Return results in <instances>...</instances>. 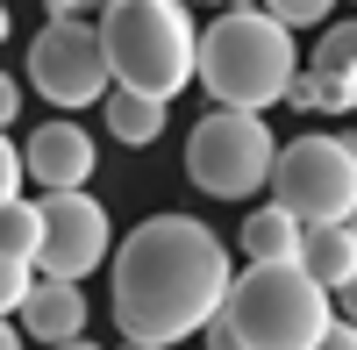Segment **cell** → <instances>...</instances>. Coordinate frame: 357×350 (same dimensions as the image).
Instances as JSON below:
<instances>
[{
    "instance_id": "obj_10",
    "label": "cell",
    "mask_w": 357,
    "mask_h": 350,
    "mask_svg": "<svg viewBox=\"0 0 357 350\" xmlns=\"http://www.w3.org/2000/svg\"><path fill=\"white\" fill-rule=\"evenodd\" d=\"M22 329L36 336V343H79L86 336V294L65 279H36L29 286V300H22Z\"/></svg>"
},
{
    "instance_id": "obj_28",
    "label": "cell",
    "mask_w": 357,
    "mask_h": 350,
    "mask_svg": "<svg viewBox=\"0 0 357 350\" xmlns=\"http://www.w3.org/2000/svg\"><path fill=\"white\" fill-rule=\"evenodd\" d=\"M350 229H357V222H350Z\"/></svg>"
},
{
    "instance_id": "obj_24",
    "label": "cell",
    "mask_w": 357,
    "mask_h": 350,
    "mask_svg": "<svg viewBox=\"0 0 357 350\" xmlns=\"http://www.w3.org/2000/svg\"><path fill=\"white\" fill-rule=\"evenodd\" d=\"M0 350H22V336H15V322H0Z\"/></svg>"
},
{
    "instance_id": "obj_4",
    "label": "cell",
    "mask_w": 357,
    "mask_h": 350,
    "mask_svg": "<svg viewBox=\"0 0 357 350\" xmlns=\"http://www.w3.org/2000/svg\"><path fill=\"white\" fill-rule=\"evenodd\" d=\"M222 322L243 350H314L336 329V300L301 265H243L222 300Z\"/></svg>"
},
{
    "instance_id": "obj_15",
    "label": "cell",
    "mask_w": 357,
    "mask_h": 350,
    "mask_svg": "<svg viewBox=\"0 0 357 350\" xmlns=\"http://www.w3.org/2000/svg\"><path fill=\"white\" fill-rule=\"evenodd\" d=\"M0 250L22 257V265H36V250H43V208H36V200L0 208Z\"/></svg>"
},
{
    "instance_id": "obj_3",
    "label": "cell",
    "mask_w": 357,
    "mask_h": 350,
    "mask_svg": "<svg viewBox=\"0 0 357 350\" xmlns=\"http://www.w3.org/2000/svg\"><path fill=\"white\" fill-rule=\"evenodd\" d=\"M293 79H301L293 36L264 8H229L200 29V86L215 93V107L264 114L272 100L293 93Z\"/></svg>"
},
{
    "instance_id": "obj_26",
    "label": "cell",
    "mask_w": 357,
    "mask_h": 350,
    "mask_svg": "<svg viewBox=\"0 0 357 350\" xmlns=\"http://www.w3.org/2000/svg\"><path fill=\"white\" fill-rule=\"evenodd\" d=\"M57 350H100V343H86V336H79V343H57Z\"/></svg>"
},
{
    "instance_id": "obj_19",
    "label": "cell",
    "mask_w": 357,
    "mask_h": 350,
    "mask_svg": "<svg viewBox=\"0 0 357 350\" xmlns=\"http://www.w3.org/2000/svg\"><path fill=\"white\" fill-rule=\"evenodd\" d=\"M22 179H29V172H22V158H15V143L0 136V208H15V200H22Z\"/></svg>"
},
{
    "instance_id": "obj_17",
    "label": "cell",
    "mask_w": 357,
    "mask_h": 350,
    "mask_svg": "<svg viewBox=\"0 0 357 350\" xmlns=\"http://www.w3.org/2000/svg\"><path fill=\"white\" fill-rule=\"evenodd\" d=\"M29 286H36V279H29V265L0 250V322H8V314H15L22 300H29Z\"/></svg>"
},
{
    "instance_id": "obj_27",
    "label": "cell",
    "mask_w": 357,
    "mask_h": 350,
    "mask_svg": "<svg viewBox=\"0 0 357 350\" xmlns=\"http://www.w3.org/2000/svg\"><path fill=\"white\" fill-rule=\"evenodd\" d=\"M122 350H158V343H122Z\"/></svg>"
},
{
    "instance_id": "obj_16",
    "label": "cell",
    "mask_w": 357,
    "mask_h": 350,
    "mask_svg": "<svg viewBox=\"0 0 357 350\" xmlns=\"http://www.w3.org/2000/svg\"><path fill=\"white\" fill-rule=\"evenodd\" d=\"M286 100H293V107H314V114H350V100H343V93H336V86L321 79L314 65H307L301 79H293V93H286Z\"/></svg>"
},
{
    "instance_id": "obj_1",
    "label": "cell",
    "mask_w": 357,
    "mask_h": 350,
    "mask_svg": "<svg viewBox=\"0 0 357 350\" xmlns=\"http://www.w3.org/2000/svg\"><path fill=\"white\" fill-rule=\"evenodd\" d=\"M236 286L229 243L193 215H151L129 229L114 250V322L122 343H158L172 350L178 336H207Z\"/></svg>"
},
{
    "instance_id": "obj_20",
    "label": "cell",
    "mask_w": 357,
    "mask_h": 350,
    "mask_svg": "<svg viewBox=\"0 0 357 350\" xmlns=\"http://www.w3.org/2000/svg\"><path fill=\"white\" fill-rule=\"evenodd\" d=\"M15 114H22V86H15L8 72H0V136L15 129Z\"/></svg>"
},
{
    "instance_id": "obj_5",
    "label": "cell",
    "mask_w": 357,
    "mask_h": 350,
    "mask_svg": "<svg viewBox=\"0 0 357 350\" xmlns=\"http://www.w3.org/2000/svg\"><path fill=\"white\" fill-rule=\"evenodd\" d=\"M272 208H286L301 229L357 222V151L343 136H293V143H279Z\"/></svg>"
},
{
    "instance_id": "obj_9",
    "label": "cell",
    "mask_w": 357,
    "mask_h": 350,
    "mask_svg": "<svg viewBox=\"0 0 357 350\" xmlns=\"http://www.w3.org/2000/svg\"><path fill=\"white\" fill-rule=\"evenodd\" d=\"M93 165H100V151H93V136H86L79 122H43L36 136H29V151H22V172L43 193H86Z\"/></svg>"
},
{
    "instance_id": "obj_2",
    "label": "cell",
    "mask_w": 357,
    "mask_h": 350,
    "mask_svg": "<svg viewBox=\"0 0 357 350\" xmlns=\"http://www.w3.org/2000/svg\"><path fill=\"white\" fill-rule=\"evenodd\" d=\"M100 50L114 72V93L165 100L186 93V79H200V29L178 0H114L100 8Z\"/></svg>"
},
{
    "instance_id": "obj_21",
    "label": "cell",
    "mask_w": 357,
    "mask_h": 350,
    "mask_svg": "<svg viewBox=\"0 0 357 350\" xmlns=\"http://www.w3.org/2000/svg\"><path fill=\"white\" fill-rule=\"evenodd\" d=\"M207 350H243V343H236V329L222 322V314H215V322H207Z\"/></svg>"
},
{
    "instance_id": "obj_11",
    "label": "cell",
    "mask_w": 357,
    "mask_h": 350,
    "mask_svg": "<svg viewBox=\"0 0 357 350\" xmlns=\"http://www.w3.org/2000/svg\"><path fill=\"white\" fill-rule=\"evenodd\" d=\"M301 272L321 286V294H343V286H357V229H307V243H301Z\"/></svg>"
},
{
    "instance_id": "obj_8",
    "label": "cell",
    "mask_w": 357,
    "mask_h": 350,
    "mask_svg": "<svg viewBox=\"0 0 357 350\" xmlns=\"http://www.w3.org/2000/svg\"><path fill=\"white\" fill-rule=\"evenodd\" d=\"M36 208H43V250H36L43 279L79 286L86 272H100L114 257V222L93 193H43Z\"/></svg>"
},
{
    "instance_id": "obj_13",
    "label": "cell",
    "mask_w": 357,
    "mask_h": 350,
    "mask_svg": "<svg viewBox=\"0 0 357 350\" xmlns=\"http://www.w3.org/2000/svg\"><path fill=\"white\" fill-rule=\"evenodd\" d=\"M165 100H143V93H107V129L114 143H129V151H143V143H158L165 136Z\"/></svg>"
},
{
    "instance_id": "obj_14",
    "label": "cell",
    "mask_w": 357,
    "mask_h": 350,
    "mask_svg": "<svg viewBox=\"0 0 357 350\" xmlns=\"http://www.w3.org/2000/svg\"><path fill=\"white\" fill-rule=\"evenodd\" d=\"M314 72L336 86V93L357 107V22H336L321 29V50H314Z\"/></svg>"
},
{
    "instance_id": "obj_6",
    "label": "cell",
    "mask_w": 357,
    "mask_h": 350,
    "mask_svg": "<svg viewBox=\"0 0 357 350\" xmlns=\"http://www.w3.org/2000/svg\"><path fill=\"white\" fill-rule=\"evenodd\" d=\"M272 165H279V136L264 129V114L215 107L186 136V179L207 200H250L257 186H272Z\"/></svg>"
},
{
    "instance_id": "obj_12",
    "label": "cell",
    "mask_w": 357,
    "mask_h": 350,
    "mask_svg": "<svg viewBox=\"0 0 357 350\" xmlns=\"http://www.w3.org/2000/svg\"><path fill=\"white\" fill-rule=\"evenodd\" d=\"M301 243H307V229L286 208H272V200L257 215H243V257L250 265H301Z\"/></svg>"
},
{
    "instance_id": "obj_23",
    "label": "cell",
    "mask_w": 357,
    "mask_h": 350,
    "mask_svg": "<svg viewBox=\"0 0 357 350\" xmlns=\"http://www.w3.org/2000/svg\"><path fill=\"white\" fill-rule=\"evenodd\" d=\"M314 350H357V329H343V322H336V329H329V336H321Z\"/></svg>"
},
{
    "instance_id": "obj_22",
    "label": "cell",
    "mask_w": 357,
    "mask_h": 350,
    "mask_svg": "<svg viewBox=\"0 0 357 350\" xmlns=\"http://www.w3.org/2000/svg\"><path fill=\"white\" fill-rule=\"evenodd\" d=\"M336 322L357 329V286H343V294H336Z\"/></svg>"
},
{
    "instance_id": "obj_7",
    "label": "cell",
    "mask_w": 357,
    "mask_h": 350,
    "mask_svg": "<svg viewBox=\"0 0 357 350\" xmlns=\"http://www.w3.org/2000/svg\"><path fill=\"white\" fill-rule=\"evenodd\" d=\"M29 86L50 100V107H107L114 93V72H107V50H100V22H50L36 43H29Z\"/></svg>"
},
{
    "instance_id": "obj_25",
    "label": "cell",
    "mask_w": 357,
    "mask_h": 350,
    "mask_svg": "<svg viewBox=\"0 0 357 350\" xmlns=\"http://www.w3.org/2000/svg\"><path fill=\"white\" fill-rule=\"evenodd\" d=\"M8 36H15V15H8V8H0V43H8Z\"/></svg>"
},
{
    "instance_id": "obj_18",
    "label": "cell",
    "mask_w": 357,
    "mask_h": 350,
    "mask_svg": "<svg viewBox=\"0 0 357 350\" xmlns=\"http://www.w3.org/2000/svg\"><path fill=\"white\" fill-rule=\"evenodd\" d=\"M264 15H272V22L286 29V36H293V29H314V22H329V0H272Z\"/></svg>"
}]
</instances>
